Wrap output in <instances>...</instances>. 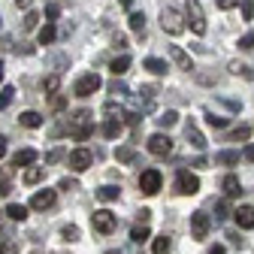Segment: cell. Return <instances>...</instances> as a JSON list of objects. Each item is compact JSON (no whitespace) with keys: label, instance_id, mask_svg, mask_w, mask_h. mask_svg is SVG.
<instances>
[{"label":"cell","instance_id":"d6a6232c","mask_svg":"<svg viewBox=\"0 0 254 254\" xmlns=\"http://www.w3.org/2000/svg\"><path fill=\"white\" fill-rule=\"evenodd\" d=\"M58 88H61V76H58V73H52V76L43 79V91H46V94H58Z\"/></svg>","mask_w":254,"mask_h":254},{"label":"cell","instance_id":"cb8c5ba5","mask_svg":"<svg viewBox=\"0 0 254 254\" xmlns=\"http://www.w3.org/2000/svg\"><path fill=\"white\" fill-rule=\"evenodd\" d=\"M233 76H242V79H254V70L248 67V64H239V61H230V67H227Z\"/></svg>","mask_w":254,"mask_h":254},{"label":"cell","instance_id":"681fc988","mask_svg":"<svg viewBox=\"0 0 254 254\" xmlns=\"http://www.w3.org/2000/svg\"><path fill=\"white\" fill-rule=\"evenodd\" d=\"M112 46H115V49H127V37H124V34H115V37H112Z\"/></svg>","mask_w":254,"mask_h":254},{"label":"cell","instance_id":"9a60e30c","mask_svg":"<svg viewBox=\"0 0 254 254\" xmlns=\"http://www.w3.org/2000/svg\"><path fill=\"white\" fill-rule=\"evenodd\" d=\"M185 139L194 145L197 151H203V148H206V136L197 130V124H188V127H185Z\"/></svg>","mask_w":254,"mask_h":254},{"label":"cell","instance_id":"816d5d0a","mask_svg":"<svg viewBox=\"0 0 254 254\" xmlns=\"http://www.w3.org/2000/svg\"><path fill=\"white\" fill-rule=\"evenodd\" d=\"M242 157H245V161H251V164H254V142H251V145H245Z\"/></svg>","mask_w":254,"mask_h":254},{"label":"cell","instance_id":"52a82bcc","mask_svg":"<svg viewBox=\"0 0 254 254\" xmlns=\"http://www.w3.org/2000/svg\"><path fill=\"white\" fill-rule=\"evenodd\" d=\"M100 85H103V79H100L97 73H85V76L73 85V94H76V97H91L94 91H100Z\"/></svg>","mask_w":254,"mask_h":254},{"label":"cell","instance_id":"5bb4252c","mask_svg":"<svg viewBox=\"0 0 254 254\" xmlns=\"http://www.w3.org/2000/svg\"><path fill=\"white\" fill-rule=\"evenodd\" d=\"M221 190H224V197H227V200H233V197L242 194V182L230 173V176H224V182H221Z\"/></svg>","mask_w":254,"mask_h":254},{"label":"cell","instance_id":"2e32d148","mask_svg":"<svg viewBox=\"0 0 254 254\" xmlns=\"http://www.w3.org/2000/svg\"><path fill=\"white\" fill-rule=\"evenodd\" d=\"M37 161V151L34 148H21V151H15V157H12V167H30Z\"/></svg>","mask_w":254,"mask_h":254},{"label":"cell","instance_id":"f35d334b","mask_svg":"<svg viewBox=\"0 0 254 254\" xmlns=\"http://www.w3.org/2000/svg\"><path fill=\"white\" fill-rule=\"evenodd\" d=\"M61 236L67 239V242H76V239H79V227H76V224H67V227H61Z\"/></svg>","mask_w":254,"mask_h":254},{"label":"cell","instance_id":"11a10c76","mask_svg":"<svg viewBox=\"0 0 254 254\" xmlns=\"http://www.w3.org/2000/svg\"><path fill=\"white\" fill-rule=\"evenodd\" d=\"M15 6H18V9H27V6H30V0H15Z\"/></svg>","mask_w":254,"mask_h":254},{"label":"cell","instance_id":"f907efd6","mask_svg":"<svg viewBox=\"0 0 254 254\" xmlns=\"http://www.w3.org/2000/svg\"><path fill=\"white\" fill-rule=\"evenodd\" d=\"M215 3H218L221 9H233V6H239V0H215Z\"/></svg>","mask_w":254,"mask_h":254},{"label":"cell","instance_id":"44dd1931","mask_svg":"<svg viewBox=\"0 0 254 254\" xmlns=\"http://www.w3.org/2000/svg\"><path fill=\"white\" fill-rule=\"evenodd\" d=\"M127 24H130V30H133V34L145 37V15H142V12H130V18H127Z\"/></svg>","mask_w":254,"mask_h":254},{"label":"cell","instance_id":"d590c367","mask_svg":"<svg viewBox=\"0 0 254 254\" xmlns=\"http://www.w3.org/2000/svg\"><path fill=\"white\" fill-rule=\"evenodd\" d=\"M251 136V124H242V127H236V130L230 133V142H245Z\"/></svg>","mask_w":254,"mask_h":254},{"label":"cell","instance_id":"83f0119b","mask_svg":"<svg viewBox=\"0 0 254 254\" xmlns=\"http://www.w3.org/2000/svg\"><path fill=\"white\" fill-rule=\"evenodd\" d=\"M24 127H30V130H34V127H40L43 124V115L40 112H21V118H18Z\"/></svg>","mask_w":254,"mask_h":254},{"label":"cell","instance_id":"91938a15","mask_svg":"<svg viewBox=\"0 0 254 254\" xmlns=\"http://www.w3.org/2000/svg\"><path fill=\"white\" fill-rule=\"evenodd\" d=\"M0 82H3V61H0Z\"/></svg>","mask_w":254,"mask_h":254},{"label":"cell","instance_id":"9f6ffc18","mask_svg":"<svg viewBox=\"0 0 254 254\" xmlns=\"http://www.w3.org/2000/svg\"><path fill=\"white\" fill-rule=\"evenodd\" d=\"M3 154H6V139L0 136V157H3Z\"/></svg>","mask_w":254,"mask_h":254},{"label":"cell","instance_id":"7bdbcfd3","mask_svg":"<svg viewBox=\"0 0 254 254\" xmlns=\"http://www.w3.org/2000/svg\"><path fill=\"white\" fill-rule=\"evenodd\" d=\"M58 190H79V182L67 176V179H61V182H58Z\"/></svg>","mask_w":254,"mask_h":254},{"label":"cell","instance_id":"03108f58","mask_svg":"<svg viewBox=\"0 0 254 254\" xmlns=\"http://www.w3.org/2000/svg\"><path fill=\"white\" fill-rule=\"evenodd\" d=\"M0 215H3V212H0Z\"/></svg>","mask_w":254,"mask_h":254},{"label":"cell","instance_id":"603a6c76","mask_svg":"<svg viewBox=\"0 0 254 254\" xmlns=\"http://www.w3.org/2000/svg\"><path fill=\"white\" fill-rule=\"evenodd\" d=\"M55 37H58L55 24H52V21H46V27H40V46H52V43H55Z\"/></svg>","mask_w":254,"mask_h":254},{"label":"cell","instance_id":"f1b7e54d","mask_svg":"<svg viewBox=\"0 0 254 254\" xmlns=\"http://www.w3.org/2000/svg\"><path fill=\"white\" fill-rule=\"evenodd\" d=\"M43 176H46V170H43V167H30V170L24 173V185H40V182H43Z\"/></svg>","mask_w":254,"mask_h":254},{"label":"cell","instance_id":"94428289","mask_svg":"<svg viewBox=\"0 0 254 254\" xmlns=\"http://www.w3.org/2000/svg\"><path fill=\"white\" fill-rule=\"evenodd\" d=\"M106 254H118V251H106Z\"/></svg>","mask_w":254,"mask_h":254},{"label":"cell","instance_id":"74e56055","mask_svg":"<svg viewBox=\"0 0 254 254\" xmlns=\"http://www.w3.org/2000/svg\"><path fill=\"white\" fill-rule=\"evenodd\" d=\"M64 106H67V97H64V94H52V100H49V109H52V112H61Z\"/></svg>","mask_w":254,"mask_h":254},{"label":"cell","instance_id":"ba28073f","mask_svg":"<svg viewBox=\"0 0 254 254\" xmlns=\"http://www.w3.org/2000/svg\"><path fill=\"white\" fill-rule=\"evenodd\" d=\"M67 164H70V170H73V173H85V170L94 164V154H91L88 148H76V151H70V154H67Z\"/></svg>","mask_w":254,"mask_h":254},{"label":"cell","instance_id":"be15d7a7","mask_svg":"<svg viewBox=\"0 0 254 254\" xmlns=\"http://www.w3.org/2000/svg\"><path fill=\"white\" fill-rule=\"evenodd\" d=\"M34 254H43V251H34Z\"/></svg>","mask_w":254,"mask_h":254},{"label":"cell","instance_id":"d6986e66","mask_svg":"<svg viewBox=\"0 0 254 254\" xmlns=\"http://www.w3.org/2000/svg\"><path fill=\"white\" fill-rule=\"evenodd\" d=\"M118 194H121V188H118V185H103V188H97V197H100L103 203L118 200Z\"/></svg>","mask_w":254,"mask_h":254},{"label":"cell","instance_id":"db71d44e","mask_svg":"<svg viewBox=\"0 0 254 254\" xmlns=\"http://www.w3.org/2000/svg\"><path fill=\"white\" fill-rule=\"evenodd\" d=\"M148 218H151V212H148V209H142V212H139V224H148Z\"/></svg>","mask_w":254,"mask_h":254},{"label":"cell","instance_id":"8d00e7d4","mask_svg":"<svg viewBox=\"0 0 254 254\" xmlns=\"http://www.w3.org/2000/svg\"><path fill=\"white\" fill-rule=\"evenodd\" d=\"M12 97H15V88H12V85L0 88V109H6V106L12 103Z\"/></svg>","mask_w":254,"mask_h":254},{"label":"cell","instance_id":"ac0fdd59","mask_svg":"<svg viewBox=\"0 0 254 254\" xmlns=\"http://www.w3.org/2000/svg\"><path fill=\"white\" fill-rule=\"evenodd\" d=\"M215 164L218 167H236L239 164V151H218L215 154Z\"/></svg>","mask_w":254,"mask_h":254},{"label":"cell","instance_id":"7dc6e473","mask_svg":"<svg viewBox=\"0 0 254 254\" xmlns=\"http://www.w3.org/2000/svg\"><path fill=\"white\" fill-rule=\"evenodd\" d=\"M0 254H18V245H15L12 239H6L3 245H0Z\"/></svg>","mask_w":254,"mask_h":254},{"label":"cell","instance_id":"e7e4bbea","mask_svg":"<svg viewBox=\"0 0 254 254\" xmlns=\"http://www.w3.org/2000/svg\"><path fill=\"white\" fill-rule=\"evenodd\" d=\"M58 254H64V251H58Z\"/></svg>","mask_w":254,"mask_h":254},{"label":"cell","instance_id":"484cf974","mask_svg":"<svg viewBox=\"0 0 254 254\" xmlns=\"http://www.w3.org/2000/svg\"><path fill=\"white\" fill-rule=\"evenodd\" d=\"M130 239H133V242H145V239H151L148 224H133V227H130Z\"/></svg>","mask_w":254,"mask_h":254},{"label":"cell","instance_id":"8fae6325","mask_svg":"<svg viewBox=\"0 0 254 254\" xmlns=\"http://www.w3.org/2000/svg\"><path fill=\"white\" fill-rule=\"evenodd\" d=\"M148 151H151V154H157V157H167V154L173 151V139H170V136H164V133H154V136L148 139Z\"/></svg>","mask_w":254,"mask_h":254},{"label":"cell","instance_id":"6f0895ef","mask_svg":"<svg viewBox=\"0 0 254 254\" xmlns=\"http://www.w3.org/2000/svg\"><path fill=\"white\" fill-rule=\"evenodd\" d=\"M118 3H121L124 9H130V6H133V0H118Z\"/></svg>","mask_w":254,"mask_h":254},{"label":"cell","instance_id":"7a4b0ae2","mask_svg":"<svg viewBox=\"0 0 254 254\" xmlns=\"http://www.w3.org/2000/svg\"><path fill=\"white\" fill-rule=\"evenodd\" d=\"M185 21L190 24V30H194L197 37L206 34V15H203L200 0H188V3H185Z\"/></svg>","mask_w":254,"mask_h":254},{"label":"cell","instance_id":"b9f144b4","mask_svg":"<svg viewBox=\"0 0 254 254\" xmlns=\"http://www.w3.org/2000/svg\"><path fill=\"white\" fill-rule=\"evenodd\" d=\"M227 215H230V209H227V200H218V203H215V218H218V221H224Z\"/></svg>","mask_w":254,"mask_h":254},{"label":"cell","instance_id":"d4e9b609","mask_svg":"<svg viewBox=\"0 0 254 254\" xmlns=\"http://www.w3.org/2000/svg\"><path fill=\"white\" fill-rule=\"evenodd\" d=\"M100 130H103L106 139H118V133H121V121H109V118H106Z\"/></svg>","mask_w":254,"mask_h":254},{"label":"cell","instance_id":"6da1fadb","mask_svg":"<svg viewBox=\"0 0 254 254\" xmlns=\"http://www.w3.org/2000/svg\"><path fill=\"white\" fill-rule=\"evenodd\" d=\"M70 136L73 139H79V142H85L91 133H94V115L88 112V109H79V112H73V118H70Z\"/></svg>","mask_w":254,"mask_h":254},{"label":"cell","instance_id":"e575fe53","mask_svg":"<svg viewBox=\"0 0 254 254\" xmlns=\"http://www.w3.org/2000/svg\"><path fill=\"white\" fill-rule=\"evenodd\" d=\"M206 121L215 127V130H224V127H227V118H224V115H215L212 109H206Z\"/></svg>","mask_w":254,"mask_h":254},{"label":"cell","instance_id":"f5cc1de1","mask_svg":"<svg viewBox=\"0 0 254 254\" xmlns=\"http://www.w3.org/2000/svg\"><path fill=\"white\" fill-rule=\"evenodd\" d=\"M9 190H12V185L3 179V182H0V197H9Z\"/></svg>","mask_w":254,"mask_h":254},{"label":"cell","instance_id":"5b68a950","mask_svg":"<svg viewBox=\"0 0 254 254\" xmlns=\"http://www.w3.org/2000/svg\"><path fill=\"white\" fill-rule=\"evenodd\" d=\"M176 194H185V197L200 194V179L194 173H188V170H179V176H176Z\"/></svg>","mask_w":254,"mask_h":254},{"label":"cell","instance_id":"6125c7cd","mask_svg":"<svg viewBox=\"0 0 254 254\" xmlns=\"http://www.w3.org/2000/svg\"><path fill=\"white\" fill-rule=\"evenodd\" d=\"M0 27H3V18H0Z\"/></svg>","mask_w":254,"mask_h":254},{"label":"cell","instance_id":"1f68e13d","mask_svg":"<svg viewBox=\"0 0 254 254\" xmlns=\"http://www.w3.org/2000/svg\"><path fill=\"white\" fill-rule=\"evenodd\" d=\"M154 121H157V127H173V124L179 121V112H173V109H167V112H161V115H157Z\"/></svg>","mask_w":254,"mask_h":254},{"label":"cell","instance_id":"f6af8a7d","mask_svg":"<svg viewBox=\"0 0 254 254\" xmlns=\"http://www.w3.org/2000/svg\"><path fill=\"white\" fill-rule=\"evenodd\" d=\"M242 18H245V21L254 18V0H242Z\"/></svg>","mask_w":254,"mask_h":254},{"label":"cell","instance_id":"e0dca14e","mask_svg":"<svg viewBox=\"0 0 254 254\" xmlns=\"http://www.w3.org/2000/svg\"><path fill=\"white\" fill-rule=\"evenodd\" d=\"M142 67L151 70L154 76H164V73L170 70V67H167V61H161V58H145V61H142Z\"/></svg>","mask_w":254,"mask_h":254},{"label":"cell","instance_id":"680465c9","mask_svg":"<svg viewBox=\"0 0 254 254\" xmlns=\"http://www.w3.org/2000/svg\"><path fill=\"white\" fill-rule=\"evenodd\" d=\"M209 254H224V248H221V245H215V248H212Z\"/></svg>","mask_w":254,"mask_h":254},{"label":"cell","instance_id":"4316f807","mask_svg":"<svg viewBox=\"0 0 254 254\" xmlns=\"http://www.w3.org/2000/svg\"><path fill=\"white\" fill-rule=\"evenodd\" d=\"M170 248H173L170 236H157V239L151 242V254H170Z\"/></svg>","mask_w":254,"mask_h":254},{"label":"cell","instance_id":"7402d4cb","mask_svg":"<svg viewBox=\"0 0 254 254\" xmlns=\"http://www.w3.org/2000/svg\"><path fill=\"white\" fill-rule=\"evenodd\" d=\"M109 70L115 73V79H118V76H124L127 70H130V58H127V55H121V58H115V61L109 64Z\"/></svg>","mask_w":254,"mask_h":254},{"label":"cell","instance_id":"9c48e42d","mask_svg":"<svg viewBox=\"0 0 254 254\" xmlns=\"http://www.w3.org/2000/svg\"><path fill=\"white\" fill-rule=\"evenodd\" d=\"M209 227H212V221L206 212H190V233H194V239H206Z\"/></svg>","mask_w":254,"mask_h":254},{"label":"cell","instance_id":"30bf717a","mask_svg":"<svg viewBox=\"0 0 254 254\" xmlns=\"http://www.w3.org/2000/svg\"><path fill=\"white\" fill-rule=\"evenodd\" d=\"M55 200H58V190H37L34 197H30V209H37V212H46V209H52L55 206Z\"/></svg>","mask_w":254,"mask_h":254},{"label":"cell","instance_id":"3957f363","mask_svg":"<svg viewBox=\"0 0 254 254\" xmlns=\"http://www.w3.org/2000/svg\"><path fill=\"white\" fill-rule=\"evenodd\" d=\"M91 227L97 230V233H103V236H109V233L118 227V218H115L109 209H97V212L91 215Z\"/></svg>","mask_w":254,"mask_h":254},{"label":"cell","instance_id":"f546056e","mask_svg":"<svg viewBox=\"0 0 254 254\" xmlns=\"http://www.w3.org/2000/svg\"><path fill=\"white\" fill-rule=\"evenodd\" d=\"M103 115H106L109 121H121V118H124L127 112H124V109H121L118 103H106V106H103Z\"/></svg>","mask_w":254,"mask_h":254},{"label":"cell","instance_id":"60d3db41","mask_svg":"<svg viewBox=\"0 0 254 254\" xmlns=\"http://www.w3.org/2000/svg\"><path fill=\"white\" fill-rule=\"evenodd\" d=\"M239 49H242V52H251V49H254V30H248L245 37H239Z\"/></svg>","mask_w":254,"mask_h":254},{"label":"cell","instance_id":"4dcf8cb0","mask_svg":"<svg viewBox=\"0 0 254 254\" xmlns=\"http://www.w3.org/2000/svg\"><path fill=\"white\" fill-rule=\"evenodd\" d=\"M6 215H9L12 221H24V218H27V206H21V203H9V206H6Z\"/></svg>","mask_w":254,"mask_h":254},{"label":"cell","instance_id":"ffe728a7","mask_svg":"<svg viewBox=\"0 0 254 254\" xmlns=\"http://www.w3.org/2000/svg\"><path fill=\"white\" fill-rule=\"evenodd\" d=\"M115 157H118L121 164H136V161H139V154H136L130 145H121V148H115Z\"/></svg>","mask_w":254,"mask_h":254},{"label":"cell","instance_id":"7c38bea8","mask_svg":"<svg viewBox=\"0 0 254 254\" xmlns=\"http://www.w3.org/2000/svg\"><path fill=\"white\" fill-rule=\"evenodd\" d=\"M170 58H173V64H176V67L179 70H194V61H190V55L182 49V46H170Z\"/></svg>","mask_w":254,"mask_h":254},{"label":"cell","instance_id":"ab89813d","mask_svg":"<svg viewBox=\"0 0 254 254\" xmlns=\"http://www.w3.org/2000/svg\"><path fill=\"white\" fill-rule=\"evenodd\" d=\"M61 157H67V151H64V148H61V145H58V148H52V151H49V154H46V164H49V167H52V164H58V161H61Z\"/></svg>","mask_w":254,"mask_h":254},{"label":"cell","instance_id":"c3c4849f","mask_svg":"<svg viewBox=\"0 0 254 254\" xmlns=\"http://www.w3.org/2000/svg\"><path fill=\"white\" fill-rule=\"evenodd\" d=\"M58 15H61V6H58V3H49V6H46V18H49V21H55Z\"/></svg>","mask_w":254,"mask_h":254},{"label":"cell","instance_id":"4fadbf2b","mask_svg":"<svg viewBox=\"0 0 254 254\" xmlns=\"http://www.w3.org/2000/svg\"><path fill=\"white\" fill-rule=\"evenodd\" d=\"M233 221H236L242 230H251V227H254V206H239V209L233 212Z\"/></svg>","mask_w":254,"mask_h":254},{"label":"cell","instance_id":"8992f818","mask_svg":"<svg viewBox=\"0 0 254 254\" xmlns=\"http://www.w3.org/2000/svg\"><path fill=\"white\" fill-rule=\"evenodd\" d=\"M161 27H164V34H170V37H179L182 30H185V18L176 12V9H164L161 12Z\"/></svg>","mask_w":254,"mask_h":254},{"label":"cell","instance_id":"ee69618b","mask_svg":"<svg viewBox=\"0 0 254 254\" xmlns=\"http://www.w3.org/2000/svg\"><path fill=\"white\" fill-rule=\"evenodd\" d=\"M139 94H142V100H154L157 97V85H142Z\"/></svg>","mask_w":254,"mask_h":254},{"label":"cell","instance_id":"277c9868","mask_svg":"<svg viewBox=\"0 0 254 254\" xmlns=\"http://www.w3.org/2000/svg\"><path fill=\"white\" fill-rule=\"evenodd\" d=\"M161 185H164L161 170H142L139 173V190H142L145 197H154L157 190H161Z\"/></svg>","mask_w":254,"mask_h":254},{"label":"cell","instance_id":"bcb514c9","mask_svg":"<svg viewBox=\"0 0 254 254\" xmlns=\"http://www.w3.org/2000/svg\"><path fill=\"white\" fill-rule=\"evenodd\" d=\"M37 24H40V15H37V12H27V15H24V30H34Z\"/></svg>","mask_w":254,"mask_h":254},{"label":"cell","instance_id":"836d02e7","mask_svg":"<svg viewBox=\"0 0 254 254\" xmlns=\"http://www.w3.org/2000/svg\"><path fill=\"white\" fill-rule=\"evenodd\" d=\"M109 94H115V97H130V88L121 79H115V82H109Z\"/></svg>","mask_w":254,"mask_h":254}]
</instances>
